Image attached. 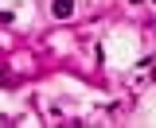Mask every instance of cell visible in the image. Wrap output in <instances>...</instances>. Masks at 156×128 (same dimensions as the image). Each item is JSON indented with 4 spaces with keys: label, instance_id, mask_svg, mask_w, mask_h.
I'll return each instance as SVG.
<instances>
[{
    "label": "cell",
    "instance_id": "6da1fadb",
    "mask_svg": "<svg viewBox=\"0 0 156 128\" xmlns=\"http://www.w3.org/2000/svg\"><path fill=\"white\" fill-rule=\"evenodd\" d=\"M51 12H55L58 19H66L70 12H74V0H51Z\"/></svg>",
    "mask_w": 156,
    "mask_h": 128
},
{
    "label": "cell",
    "instance_id": "7a4b0ae2",
    "mask_svg": "<svg viewBox=\"0 0 156 128\" xmlns=\"http://www.w3.org/2000/svg\"><path fill=\"white\" fill-rule=\"evenodd\" d=\"M8 82H12V74H8L4 66H0V86H8Z\"/></svg>",
    "mask_w": 156,
    "mask_h": 128
},
{
    "label": "cell",
    "instance_id": "3957f363",
    "mask_svg": "<svg viewBox=\"0 0 156 128\" xmlns=\"http://www.w3.org/2000/svg\"><path fill=\"white\" fill-rule=\"evenodd\" d=\"M133 4H140V0H133Z\"/></svg>",
    "mask_w": 156,
    "mask_h": 128
}]
</instances>
